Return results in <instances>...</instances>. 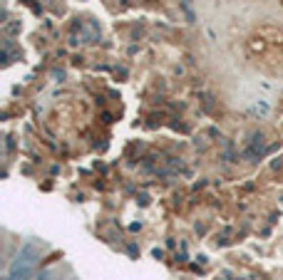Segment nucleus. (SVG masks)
Listing matches in <instances>:
<instances>
[{"label":"nucleus","instance_id":"nucleus-2","mask_svg":"<svg viewBox=\"0 0 283 280\" xmlns=\"http://www.w3.org/2000/svg\"><path fill=\"white\" fill-rule=\"evenodd\" d=\"M35 280H57V278H55V273H53V270H45V273H40Z\"/></svg>","mask_w":283,"mask_h":280},{"label":"nucleus","instance_id":"nucleus-1","mask_svg":"<svg viewBox=\"0 0 283 280\" xmlns=\"http://www.w3.org/2000/svg\"><path fill=\"white\" fill-rule=\"evenodd\" d=\"M37 258H40V251H37L32 243H28V246H23V248H20L18 258L13 260V265H35V263H37Z\"/></svg>","mask_w":283,"mask_h":280}]
</instances>
